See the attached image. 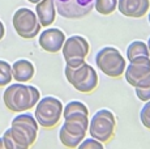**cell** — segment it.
Segmentation results:
<instances>
[{
	"label": "cell",
	"instance_id": "obj_1",
	"mask_svg": "<svg viewBox=\"0 0 150 149\" xmlns=\"http://www.w3.org/2000/svg\"><path fill=\"white\" fill-rule=\"evenodd\" d=\"M64 123L59 130V140L65 148L76 149L86 137L89 109L81 101H71L63 109Z\"/></svg>",
	"mask_w": 150,
	"mask_h": 149
},
{
	"label": "cell",
	"instance_id": "obj_2",
	"mask_svg": "<svg viewBox=\"0 0 150 149\" xmlns=\"http://www.w3.org/2000/svg\"><path fill=\"white\" fill-rule=\"evenodd\" d=\"M41 99V92L34 85H26L24 82L9 84L3 92V102L9 111L25 113L35 107Z\"/></svg>",
	"mask_w": 150,
	"mask_h": 149
},
{
	"label": "cell",
	"instance_id": "obj_3",
	"mask_svg": "<svg viewBox=\"0 0 150 149\" xmlns=\"http://www.w3.org/2000/svg\"><path fill=\"white\" fill-rule=\"evenodd\" d=\"M64 74L69 84L81 93H91L97 89L99 84L97 71L86 62L74 67L65 65Z\"/></svg>",
	"mask_w": 150,
	"mask_h": 149
},
{
	"label": "cell",
	"instance_id": "obj_4",
	"mask_svg": "<svg viewBox=\"0 0 150 149\" xmlns=\"http://www.w3.org/2000/svg\"><path fill=\"white\" fill-rule=\"evenodd\" d=\"M97 68L106 76L117 79L123 76L127 62L119 50L112 46H105L96 54Z\"/></svg>",
	"mask_w": 150,
	"mask_h": 149
},
{
	"label": "cell",
	"instance_id": "obj_5",
	"mask_svg": "<svg viewBox=\"0 0 150 149\" xmlns=\"http://www.w3.org/2000/svg\"><path fill=\"white\" fill-rule=\"evenodd\" d=\"M115 130H116V118L108 109H100L89 119L88 132L90 137L100 143L111 141L112 137L115 136Z\"/></svg>",
	"mask_w": 150,
	"mask_h": 149
},
{
	"label": "cell",
	"instance_id": "obj_6",
	"mask_svg": "<svg viewBox=\"0 0 150 149\" xmlns=\"http://www.w3.org/2000/svg\"><path fill=\"white\" fill-rule=\"evenodd\" d=\"M63 109L64 106L59 98L52 96H46L39 99L38 104L35 105L34 116L41 127H43L45 130H51L60 122L63 115Z\"/></svg>",
	"mask_w": 150,
	"mask_h": 149
},
{
	"label": "cell",
	"instance_id": "obj_7",
	"mask_svg": "<svg viewBox=\"0 0 150 149\" xmlns=\"http://www.w3.org/2000/svg\"><path fill=\"white\" fill-rule=\"evenodd\" d=\"M13 29L16 30L17 35L24 39H33L41 31V22L34 11L29 8H18L13 13L12 18Z\"/></svg>",
	"mask_w": 150,
	"mask_h": 149
},
{
	"label": "cell",
	"instance_id": "obj_8",
	"mask_svg": "<svg viewBox=\"0 0 150 149\" xmlns=\"http://www.w3.org/2000/svg\"><path fill=\"white\" fill-rule=\"evenodd\" d=\"M65 65H79L85 62L90 53V45L82 35H71L65 39L62 48Z\"/></svg>",
	"mask_w": 150,
	"mask_h": 149
},
{
	"label": "cell",
	"instance_id": "obj_9",
	"mask_svg": "<svg viewBox=\"0 0 150 149\" xmlns=\"http://www.w3.org/2000/svg\"><path fill=\"white\" fill-rule=\"evenodd\" d=\"M96 0H55L56 12L68 20H80L93 11Z\"/></svg>",
	"mask_w": 150,
	"mask_h": 149
},
{
	"label": "cell",
	"instance_id": "obj_10",
	"mask_svg": "<svg viewBox=\"0 0 150 149\" xmlns=\"http://www.w3.org/2000/svg\"><path fill=\"white\" fill-rule=\"evenodd\" d=\"M150 74V56H140L128 63L124 71V79L131 87H136L138 82Z\"/></svg>",
	"mask_w": 150,
	"mask_h": 149
},
{
	"label": "cell",
	"instance_id": "obj_11",
	"mask_svg": "<svg viewBox=\"0 0 150 149\" xmlns=\"http://www.w3.org/2000/svg\"><path fill=\"white\" fill-rule=\"evenodd\" d=\"M64 42H65V34L63 33V30L57 29V28L45 29L39 34L38 38V43L42 50L51 54H56L59 51H62Z\"/></svg>",
	"mask_w": 150,
	"mask_h": 149
},
{
	"label": "cell",
	"instance_id": "obj_12",
	"mask_svg": "<svg viewBox=\"0 0 150 149\" xmlns=\"http://www.w3.org/2000/svg\"><path fill=\"white\" fill-rule=\"evenodd\" d=\"M12 126L20 128L22 132L26 135L31 147H33L34 143L37 141V136H38V130H39V124L37 122L35 116L30 113H20L18 115H16L12 119Z\"/></svg>",
	"mask_w": 150,
	"mask_h": 149
},
{
	"label": "cell",
	"instance_id": "obj_13",
	"mask_svg": "<svg viewBox=\"0 0 150 149\" xmlns=\"http://www.w3.org/2000/svg\"><path fill=\"white\" fill-rule=\"evenodd\" d=\"M149 9L150 0H117V11L125 17L141 18Z\"/></svg>",
	"mask_w": 150,
	"mask_h": 149
},
{
	"label": "cell",
	"instance_id": "obj_14",
	"mask_svg": "<svg viewBox=\"0 0 150 149\" xmlns=\"http://www.w3.org/2000/svg\"><path fill=\"white\" fill-rule=\"evenodd\" d=\"M3 139L9 149H30L31 147L26 135L14 126H11L8 130H5V132L3 133Z\"/></svg>",
	"mask_w": 150,
	"mask_h": 149
},
{
	"label": "cell",
	"instance_id": "obj_15",
	"mask_svg": "<svg viewBox=\"0 0 150 149\" xmlns=\"http://www.w3.org/2000/svg\"><path fill=\"white\" fill-rule=\"evenodd\" d=\"M35 74L34 64L28 59H18L12 64V76L17 82H28Z\"/></svg>",
	"mask_w": 150,
	"mask_h": 149
},
{
	"label": "cell",
	"instance_id": "obj_16",
	"mask_svg": "<svg viewBox=\"0 0 150 149\" xmlns=\"http://www.w3.org/2000/svg\"><path fill=\"white\" fill-rule=\"evenodd\" d=\"M35 15L38 17L42 26L47 28L55 21L56 9H55V0H41L35 4Z\"/></svg>",
	"mask_w": 150,
	"mask_h": 149
},
{
	"label": "cell",
	"instance_id": "obj_17",
	"mask_svg": "<svg viewBox=\"0 0 150 149\" xmlns=\"http://www.w3.org/2000/svg\"><path fill=\"white\" fill-rule=\"evenodd\" d=\"M140 56H150L148 43H145L142 41L131 42L128 45V47H127V58H128V62L140 58Z\"/></svg>",
	"mask_w": 150,
	"mask_h": 149
},
{
	"label": "cell",
	"instance_id": "obj_18",
	"mask_svg": "<svg viewBox=\"0 0 150 149\" xmlns=\"http://www.w3.org/2000/svg\"><path fill=\"white\" fill-rule=\"evenodd\" d=\"M134 93L137 98L142 102L150 101V74L142 79L140 82L134 87Z\"/></svg>",
	"mask_w": 150,
	"mask_h": 149
},
{
	"label": "cell",
	"instance_id": "obj_19",
	"mask_svg": "<svg viewBox=\"0 0 150 149\" xmlns=\"http://www.w3.org/2000/svg\"><path fill=\"white\" fill-rule=\"evenodd\" d=\"M94 8L97 9L98 13L103 16L112 15L117 8V0H96Z\"/></svg>",
	"mask_w": 150,
	"mask_h": 149
},
{
	"label": "cell",
	"instance_id": "obj_20",
	"mask_svg": "<svg viewBox=\"0 0 150 149\" xmlns=\"http://www.w3.org/2000/svg\"><path fill=\"white\" fill-rule=\"evenodd\" d=\"M12 80V65L5 60H0V88L8 87Z\"/></svg>",
	"mask_w": 150,
	"mask_h": 149
},
{
	"label": "cell",
	"instance_id": "obj_21",
	"mask_svg": "<svg viewBox=\"0 0 150 149\" xmlns=\"http://www.w3.org/2000/svg\"><path fill=\"white\" fill-rule=\"evenodd\" d=\"M140 120H141V124L150 131V101L145 102V105L141 107Z\"/></svg>",
	"mask_w": 150,
	"mask_h": 149
},
{
	"label": "cell",
	"instance_id": "obj_22",
	"mask_svg": "<svg viewBox=\"0 0 150 149\" xmlns=\"http://www.w3.org/2000/svg\"><path fill=\"white\" fill-rule=\"evenodd\" d=\"M77 149H105V147H103V143L98 141V140L93 139V137H89V139L85 137V139L80 143Z\"/></svg>",
	"mask_w": 150,
	"mask_h": 149
},
{
	"label": "cell",
	"instance_id": "obj_23",
	"mask_svg": "<svg viewBox=\"0 0 150 149\" xmlns=\"http://www.w3.org/2000/svg\"><path fill=\"white\" fill-rule=\"evenodd\" d=\"M4 35H5V28H4V24L0 21V41L4 38Z\"/></svg>",
	"mask_w": 150,
	"mask_h": 149
},
{
	"label": "cell",
	"instance_id": "obj_24",
	"mask_svg": "<svg viewBox=\"0 0 150 149\" xmlns=\"http://www.w3.org/2000/svg\"><path fill=\"white\" fill-rule=\"evenodd\" d=\"M0 149H9L7 145V143L4 141V139H3V136L0 137Z\"/></svg>",
	"mask_w": 150,
	"mask_h": 149
},
{
	"label": "cell",
	"instance_id": "obj_25",
	"mask_svg": "<svg viewBox=\"0 0 150 149\" xmlns=\"http://www.w3.org/2000/svg\"><path fill=\"white\" fill-rule=\"evenodd\" d=\"M29 3H31V4H37V3H39L41 0H28Z\"/></svg>",
	"mask_w": 150,
	"mask_h": 149
},
{
	"label": "cell",
	"instance_id": "obj_26",
	"mask_svg": "<svg viewBox=\"0 0 150 149\" xmlns=\"http://www.w3.org/2000/svg\"><path fill=\"white\" fill-rule=\"evenodd\" d=\"M148 48H149V54H150V37H149V41H148Z\"/></svg>",
	"mask_w": 150,
	"mask_h": 149
},
{
	"label": "cell",
	"instance_id": "obj_27",
	"mask_svg": "<svg viewBox=\"0 0 150 149\" xmlns=\"http://www.w3.org/2000/svg\"><path fill=\"white\" fill-rule=\"evenodd\" d=\"M148 20H149V24H150V12H149V17H148Z\"/></svg>",
	"mask_w": 150,
	"mask_h": 149
}]
</instances>
